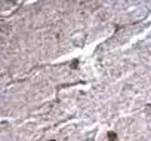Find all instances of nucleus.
I'll return each instance as SVG.
<instances>
[{
    "mask_svg": "<svg viewBox=\"0 0 151 141\" xmlns=\"http://www.w3.org/2000/svg\"><path fill=\"white\" fill-rule=\"evenodd\" d=\"M108 137H110V141H114V138H116V134H114V132H110V134H108Z\"/></svg>",
    "mask_w": 151,
    "mask_h": 141,
    "instance_id": "f257e3e1",
    "label": "nucleus"
}]
</instances>
